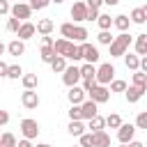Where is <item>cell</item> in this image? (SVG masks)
Wrapping results in <instances>:
<instances>
[{
  "mask_svg": "<svg viewBox=\"0 0 147 147\" xmlns=\"http://www.w3.org/2000/svg\"><path fill=\"white\" fill-rule=\"evenodd\" d=\"M53 51L55 55H62L64 60H71V62H78L80 60V46L74 44V41H67V39H53Z\"/></svg>",
  "mask_w": 147,
  "mask_h": 147,
  "instance_id": "obj_1",
  "label": "cell"
},
{
  "mask_svg": "<svg viewBox=\"0 0 147 147\" xmlns=\"http://www.w3.org/2000/svg\"><path fill=\"white\" fill-rule=\"evenodd\" d=\"M60 34H62V39H67V41H74V44H83V41H87V30L83 28V25H76V23H62L60 25Z\"/></svg>",
  "mask_w": 147,
  "mask_h": 147,
  "instance_id": "obj_2",
  "label": "cell"
},
{
  "mask_svg": "<svg viewBox=\"0 0 147 147\" xmlns=\"http://www.w3.org/2000/svg\"><path fill=\"white\" fill-rule=\"evenodd\" d=\"M133 44V37L129 34V32H119L117 37H113V41H110V57H122L124 53H129V46Z\"/></svg>",
  "mask_w": 147,
  "mask_h": 147,
  "instance_id": "obj_3",
  "label": "cell"
},
{
  "mask_svg": "<svg viewBox=\"0 0 147 147\" xmlns=\"http://www.w3.org/2000/svg\"><path fill=\"white\" fill-rule=\"evenodd\" d=\"M18 129H21V136L25 138V140H34L37 136H39V122L37 119H32V117H25V119H21V124H18Z\"/></svg>",
  "mask_w": 147,
  "mask_h": 147,
  "instance_id": "obj_4",
  "label": "cell"
},
{
  "mask_svg": "<svg viewBox=\"0 0 147 147\" xmlns=\"http://www.w3.org/2000/svg\"><path fill=\"white\" fill-rule=\"evenodd\" d=\"M113 78H115V67H113L110 62H103V64L96 67V74H94L96 85H108Z\"/></svg>",
  "mask_w": 147,
  "mask_h": 147,
  "instance_id": "obj_5",
  "label": "cell"
},
{
  "mask_svg": "<svg viewBox=\"0 0 147 147\" xmlns=\"http://www.w3.org/2000/svg\"><path fill=\"white\" fill-rule=\"evenodd\" d=\"M78 46H80V60H85L87 64H96V62H99L101 53H99V48H96L94 44L83 41V44H78Z\"/></svg>",
  "mask_w": 147,
  "mask_h": 147,
  "instance_id": "obj_6",
  "label": "cell"
},
{
  "mask_svg": "<svg viewBox=\"0 0 147 147\" xmlns=\"http://www.w3.org/2000/svg\"><path fill=\"white\" fill-rule=\"evenodd\" d=\"M9 14H11V18H18V21L23 23V21H28V18L32 16V9H30L28 2H16V5L9 7Z\"/></svg>",
  "mask_w": 147,
  "mask_h": 147,
  "instance_id": "obj_7",
  "label": "cell"
},
{
  "mask_svg": "<svg viewBox=\"0 0 147 147\" xmlns=\"http://www.w3.org/2000/svg\"><path fill=\"white\" fill-rule=\"evenodd\" d=\"M62 83H64L67 87H74V85L80 83V71H78L76 64H67V69L62 71Z\"/></svg>",
  "mask_w": 147,
  "mask_h": 147,
  "instance_id": "obj_8",
  "label": "cell"
},
{
  "mask_svg": "<svg viewBox=\"0 0 147 147\" xmlns=\"http://www.w3.org/2000/svg\"><path fill=\"white\" fill-rule=\"evenodd\" d=\"M87 96H90V101H94L96 106L99 103H106L108 99H110V92H108V85H94L90 92H87Z\"/></svg>",
  "mask_w": 147,
  "mask_h": 147,
  "instance_id": "obj_9",
  "label": "cell"
},
{
  "mask_svg": "<svg viewBox=\"0 0 147 147\" xmlns=\"http://www.w3.org/2000/svg\"><path fill=\"white\" fill-rule=\"evenodd\" d=\"M133 136H136V126L133 124H119V129H117V140H119V145H126V142H131L133 140Z\"/></svg>",
  "mask_w": 147,
  "mask_h": 147,
  "instance_id": "obj_10",
  "label": "cell"
},
{
  "mask_svg": "<svg viewBox=\"0 0 147 147\" xmlns=\"http://www.w3.org/2000/svg\"><path fill=\"white\" fill-rule=\"evenodd\" d=\"M94 115H99V106H96L94 101L85 99V101L80 103V119H83V122H87V119H92Z\"/></svg>",
  "mask_w": 147,
  "mask_h": 147,
  "instance_id": "obj_11",
  "label": "cell"
},
{
  "mask_svg": "<svg viewBox=\"0 0 147 147\" xmlns=\"http://www.w3.org/2000/svg\"><path fill=\"white\" fill-rule=\"evenodd\" d=\"M85 16H87V7H85V2H83V0H76V2L71 5V18H74V23H76V25L83 23Z\"/></svg>",
  "mask_w": 147,
  "mask_h": 147,
  "instance_id": "obj_12",
  "label": "cell"
},
{
  "mask_svg": "<svg viewBox=\"0 0 147 147\" xmlns=\"http://www.w3.org/2000/svg\"><path fill=\"white\" fill-rule=\"evenodd\" d=\"M37 32H34V23H30V21H23L21 25H18V30H16V39H21V41H28V39H32Z\"/></svg>",
  "mask_w": 147,
  "mask_h": 147,
  "instance_id": "obj_13",
  "label": "cell"
},
{
  "mask_svg": "<svg viewBox=\"0 0 147 147\" xmlns=\"http://www.w3.org/2000/svg\"><path fill=\"white\" fill-rule=\"evenodd\" d=\"M21 103H23V108L34 110V108L39 106V94H37L34 90H25V92L21 94Z\"/></svg>",
  "mask_w": 147,
  "mask_h": 147,
  "instance_id": "obj_14",
  "label": "cell"
},
{
  "mask_svg": "<svg viewBox=\"0 0 147 147\" xmlns=\"http://www.w3.org/2000/svg\"><path fill=\"white\" fill-rule=\"evenodd\" d=\"M67 99H69V103H71V106H80V103L85 101V92H83V87H80V85H74V87H69V92H67Z\"/></svg>",
  "mask_w": 147,
  "mask_h": 147,
  "instance_id": "obj_15",
  "label": "cell"
},
{
  "mask_svg": "<svg viewBox=\"0 0 147 147\" xmlns=\"http://www.w3.org/2000/svg\"><path fill=\"white\" fill-rule=\"evenodd\" d=\"M53 30H55V23H53V18H41V21H37V25H34V32H39L41 37L51 34Z\"/></svg>",
  "mask_w": 147,
  "mask_h": 147,
  "instance_id": "obj_16",
  "label": "cell"
},
{
  "mask_svg": "<svg viewBox=\"0 0 147 147\" xmlns=\"http://www.w3.org/2000/svg\"><path fill=\"white\" fill-rule=\"evenodd\" d=\"M142 94H145V90H140V87H136V85H126V90H124V96H126V101H129V103L140 101V99H142Z\"/></svg>",
  "mask_w": 147,
  "mask_h": 147,
  "instance_id": "obj_17",
  "label": "cell"
},
{
  "mask_svg": "<svg viewBox=\"0 0 147 147\" xmlns=\"http://www.w3.org/2000/svg\"><path fill=\"white\" fill-rule=\"evenodd\" d=\"M129 21L136 23V25H142L147 21V7H136L131 14H129Z\"/></svg>",
  "mask_w": 147,
  "mask_h": 147,
  "instance_id": "obj_18",
  "label": "cell"
},
{
  "mask_svg": "<svg viewBox=\"0 0 147 147\" xmlns=\"http://www.w3.org/2000/svg\"><path fill=\"white\" fill-rule=\"evenodd\" d=\"M85 129H90V133H96V131H103V129H106V119H103L101 115H94L92 119H87V124H85Z\"/></svg>",
  "mask_w": 147,
  "mask_h": 147,
  "instance_id": "obj_19",
  "label": "cell"
},
{
  "mask_svg": "<svg viewBox=\"0 0 147 147\" xmlns=\"http://www.w3.org/2000/svg\"><path fill=\"white\" fill-rule=\"evenodd\" d=\"M133 46H136V55H138V57L147 55V34H145V32H140V34L136 37Z\"/></svg>",
  "mask_w": 147,
  "mask_h": 147,
  "instance_id": "obj_20",
  "label": "cell"
},
{
  "mask_svg": "<svg viewBox=\"0 0 147 147\" xmlns=\"http://www.w3.org/2000/svg\"><path fill=\"white\" fill-rule=\"evenodd\" d=\"M7 53H9V55H14V57L23 55V53H25V41H21V39L9 41V44H7Z\"/></svg>",
  "mask_w": 147,
  "mask_h": 147,
  "instance_id": "obj_21",
  "label": "cell"
},
{
  "mask_svg": "<svg viewBox=\"0 0 147 147\" xmlns=\"http://www.w3.org/2000/svg\"><path fill=\"white\" fill-rule=\"evenodd\" d=\"M67 131L71 133V136H83L85 133V122L83 119H69V126H67Z\"/></svg>",
  "mask_w": 147,
  "mask_h": 147,
  "instance_id": "obj_22",
  "label": "cell"
},
{
  "mask_svg": "<svg viewBox=\"0 0 147 147\" xmlns=\"http://www.w3.org/2000/svg\"><path fill=\"white\" fill-rule=\"evenodd\" d=\"M92 136H94L92 147H110V136H108L106 131H96V133H92Z\"/></svg>",
  "mask_w": 147,
  "mask_h": 147,
  "instance_id": "obj_23",
  "label": "cell"
},
{
  "mask_svg": "<svg viewBox=\"0 0 147 147\" xmlns=\"http://www.w3.org/2000/svg\"><path fill=\"white\" fill-rule=\"evenodd\" d=\"M113 25H115L119 32H126V30L131 28V21H129V16H126V14H119V16H115V18H113Z\"/></svg>",
  "mask_w": 147,
  "mask_h": 147,
  "instance_id": "obj_24",
  "label": "cell"
},
{
  "mask_svg": "<svg viewBox=\"0 0 147 147\" xmlns=\"http://www.w3.org/2000/svg\"><path fill=\"white\" fill-rule=\"evenodd\" d=\"M21 83H23L25 90H37L39 78H37V74H23V76H21Z\"/></svg>",
  "mask_w": 147,
  "mask_h": 147,
  "instance_id": "obj_25",
  "label": "cell"
},
{
  "mask_svg": "<svg viewBox=\"0 0 147 147\" xmlns=\"http://www.w3.org/2000/svg\"><path fill=\"white\" fill-rule=\"evenodd\" d=\"M122 57H124V64H126V69H131V71H138V64H140V57H138L136 53H124Z\"/></svg>",
  "mask_w": 147,
  "mask_h": 147,
  "instance_id": "obj_26",
  "label": "cell"
},
{
  "mask_svg": "<svg viewBox=\"0 0 147 147\" xmlns=\"http://www.w3.org/2000/svg\"><path fill=\"white\" fill-rule=\"evenodd\" d=\"M131 85H136V87H140V90L147 92V74H142V71H133Z\"/></svg>",
  "mask_w": 147,
  "mask_h": 147,
  "instance_id": "obj_27",
  "label": "cell"
},
{
  "mask_svg": "<svg viewBox=\"0 0 147 147\" xmlns=\"http://www.w3.org/2000/svg\"><path fill=\"white\" fill-rule=\"evenodd\" d=\"M96 25H99V30H110L113 28V16L110 14H99Z\"/></svg>",
  "mask_w": 147,
  "mask_h": 147,
  "instance_id": "obj_28",
  "label": "cell"
},
{
  "mask_svg": "<svg viewBox=\"0 0 147 147\" xmlns=\"http://www.w3.org/2000/svg\"><path fill=\"white\" fill-rule=\"evenodd\" d=\"M39 57H41V62L51 64V62H53V57H55V51H53V46H41V51H39Z\"/></svg>",
  "mask_w": 147,
  "mask_h": 147,
  "instance_id": "obj_29",
  "label": "cell"
},
{
  "mask_svg": "<svg viewBox=\"0 0 147 147\" xmlns=\"http://www.w3.org/2000/svg\"><path fill=\"white\" fill-rule=\"evenodd\" d=\"M51 69H53L55 74H62V71L67 69V60H64L62 55H55V57H53V62H51Z\"/></svg>",
  "mask_w": 147,
  "mask_h": 147,
  "instance_id": "obj_30",
  "label": "cell"
},
{
  "mask_svg": "<svg viewBox=\"0 0 147 147\" xmlns=\"http://www.w3.org/2000/svg\"><path fill=\"white\" fill-rule=\"evenodd\" d=\"M78 71H80V80H83V78H94V74H96V67L85 62V64H80V67H78Z\"/></svg>",
  "mask_w": 147,
  "mask_h": 147,
  "instance_id": "obj_31",
  "label": "cell"
},
{
  "mask_svg": "<svg viewBox=\"0 0 147 147\" xmlns=\"http://www.w3.org/2000/svg\"><path fill=\"white\" fill-rule=\"evenodd\" d=\"M21 76H23V67H21V64H9V67H7V78L18 80Z\"/></svg>",
  "mask_w": 147,
  "mask_h": 147,
  "instance_id": "obj_32",
  "label": "cell"
},
{
  "mask_svg": "<svg viewBox=\"0 0 147 147\" xmlns=\"http://www.w3.org/2000/svg\"><path fill=\"white\" fill-rule=\"evenodd\" d=\"M126 90V83L124 80H119V78H113L110 83H108V92L113 94V92H124Z\"/></svg>",
  "mask_w": 147,
  "mask_h": 147,
  "instance_id": "obj_33",
  "label": "cell"
},
{
  "mask_svg": "<svg viewBox=\"0 0 147 147\" xmlns=\"http://www.w3.org/2000/svg\"><path fill=\"white\" fill-rule=\"evenodd\" d=\"M106 119V126L108 129H119V124H122V117L117 115V113H110L108 117H103Z\"/></svg>",
  "mask_w": 147,
  "mask_h": 147,
  "instance_id": "obj_34",
  "label": "cell"
},
{
  "mask_svg": "<svg viewBox=\"0 0 147 147\" xmlns=\"http://www.w3.org/2000/svg\"><path fill=\"white\" fill-rule=\"evenodd\" d=\"M0 147H16V136L14 133H2L0 136Z\"/></svg>",
  "mask_w": 147,
  "mask_h": 147,
  "instance_id": "obj_35",
  "label": "cell"
},
{
  "mask_svg": "<svg viewBox=\"0 0 147 147\" xmlns=\"http://www.w3.org/2000/svg\"><path fill=\"white\" fill-rule=\"evenodd\" d=\"M96 41H99V44H103V46H110V41H113V34H110V30H99V34H96Z\"/></svg>",
  "mask_w": 147,
  "mask_h": 147,
  "instance_id": "obj_36",
  "label": "cell"
},
{
  "mask_svg": "<svg viewBox=\"0 0 147 147\" xmlns=\"http://www.w3.org/2000/svg\"><path fill=\"white\" fill-rule=\"evenodd\" d=\"M92 142H94V136L90 131H85L83 136H78V147H92Z\"/></svg>",
  "mask_w": 147,
  "mask_h": 147,
  "instance_id": "obj_37",
  "label": "cell"
},
{
  "mask_svg": "<svg viewBox=\"0 0 147 147\" xmlns=\"http://www.w3.org/2000/svg\"><path fill=\"white\" fill-rule=\"evenodd\" d=\"M28 5H30L32 11H39V9H46L51 5V0H28Z\"/></svg>",
  "mask_w": 147,
  "mask_h": 147,
  "instance_id": "obj_38",
  "label": "cell"
},
{
  "mask_svg": "<svg viewBox=\"0 0 147 147\" xmlns=\"http://www.w3.org/2000/svg\"><path fill=\"white\" fill-rule=\"evenodd\" d=\"M136 129H147V110H140L136 117Z\"/></svg>",
  "mask_w": 147,
  "mask_h": 147,
  "instance_id": "obj_39",
  "label": "cell"
},
{
  "mask_svg": "<svg viewBox=\"0 0 147 147\" xmlns=\"http://www.w3.org/2000/svg\"><path fill=\"white\" fill-rule=\"evenodd\" d=\"M94 85H96V80H94V78H83V85H80V87H83L85 96H87V92H90V90H92Z\"/></svg>",
  "mask_w": 147,
  "mask_h": 147,
  "instance_id": "obj_40",
  "label": "cell"
},
{
  "mask_svg": "<svg viewBox=\"0 0 147 147\" xmlns=\"http://www.w3.org/2000/svg\"><path fill=\"white\" fill-rule=\"evenodd\" d=\"M18 25H21V21H18V18H7V30H9V32H16V30H18Z\"/></svg>",
  "mask_w": 147,
  "mask_h": 147,
  "instance_id": "obj_41",
  "label": "cell"
},
{
  "mask_svg": "<svg viewBox=\"0 0 147 147\" xmlns=\"http://www.w3.org/2000/svg\"><path fill=\"white\" fill-rule=\"evenodd\" d=\"M69 119H80V106H71L69 108Z\"/></svg>",
  "mask_w": 147,
  "mask_h": 147,
  "instance_id": "obj_42",
  "label": "cell"
},
{
  "mask_svg": "<svg viewBox=\"0 0 147 147\" xmlns=\"http://www.w3.org/2000/svg\"><path fill=\"white\" fill-rule=\"evenodd\" d=\"M101 5H103V0H85L87 9H101Z\"/></svg>",
  "mask_w": 147,
  "mask_h": 147,
  "instance_id": "obj_43",
  "label": "cell"
},
{
  "mask_svg": "<svg viewBox=\"0 0 147 147\" xmlns=\"http://www.w3.org/2000/svg\"><path fill=\"white\" fill-rule=\"evenodd\" d=\"M99 14H101L99 9H87V16H85V21H96V18H99Z\"/></svg>",
  "mask_w": 147,
  "mask_h": 147,
  "instance_id": "obj_44",
  "label": "cell"
},
{
  "mask_svg": "<svg viewBox=\"0 0 147 147\" xmlns=\"http://www.w3.org/2000/svg\"><path fill=\"white\" fill-rule=\"evenodd\" d=\"M9 7H11V5H9L7 0H0V16H5V14H9Z\"/></svg>",
  "mask_w": 147,
  "mask_h": 147,
  "instance_id": "obj_45",
  "label": "cell"
},
{
  "mask_svg": "<svg viewBox=\"0 0 147 147\" xmlns=\"http://www.w3.org/2000/svg\"><path fill=\"white\" fill-rule=\"evenodd\" d=\"M7 67H9V64H7L5 60H0V78H7Z\"/></svg>",
  "mask_w": 147,
  "mask_h": 147,
  "instance_id": "obj_46",
  "label": "cell"
},
{
  "mask_svg": "<svg viewBox=\"0 0 147 147\" xmlns=\"http://www.w3.org/2000/svg\"><path fill=\"white\" fill-rule=\"evenodd\" d=\"M7 122H9V113L7 110H0V126H5Z\"/></svg>",
  "mask_w": 147,
  "mask_h": 147,
  "instance_id": "obj_47",
  "label": "cell"
},
{
  "mask_svg": "<svg viewBox=\"0 0 147 147\" xmlns=\"http://www.w3.org/2000/svg\"><path fill=\"white\" fill-rule=\"evenodd\" d=\"M16 147H34V145H32V140H25V138H21V140H16Z\"/></svg>",
  "mask_w": 147,
  "mask_h": 147,
  "instance_id": "obj_48",
  "label": "cell"
},
{
  "mask_svg": "<svg viewBox=\"0 0 147 147\" xmlns=\"http://www.w3.org/2000/svg\"><path fill=\"white\" fill-rule=\"evenodd\" d=\"M41 46H53V37H51V34L41 37Z\"/></svg>",
  "mask_w": 147,
  "mask_h": 147,
  "instance_id": "obj_49",
  "label": "cell"
},
{
  "mask_svg": "<svg viewBox=\"0 0 147 147\" xmlns=\"http://www.w3.org/2000/svg\"><path fill=\"white\" fill-rule=\"evenodd\" d=\"M126 147H145L140 140H131V142H126Z\"/></svg>",
  "mask_w": 147,
  "mask_h": 147,
  "instance_id": "obj_50",
  "label": "cell"
},
{
  "mask_svg": "<svg viewBox=\"0 0 147 147\" xmlns=\"http://www.w3.org/2000/svg\"><path fill=\"white\" fill-rule=\"evenodd\" d=\"M5 53H7V44H2V41H0V60H2V55H5Z\"/></svg>",
  "mask_w": 147,
  "mask_h": 147,
  "instance_id": "obj_51",
  "label": "cell"
},
{
  "mask_svg": "<svg viewBox=\"0 0 147 147\" xmlns=\"http://www.w3.org/2000/svg\"><path fill=\"white\" fill-rule=\"evenodd\" d=\"M103 5H108V7H115V5H119V0H103Z\"/></svg>",
  "mask_w": 147,
  "mask_h": 147,
  "instance_id": "obj_52",
  "label": "cell"
},
{
  "mask_svg": "<svg viewBox=\"0 0 147 147\" xmlns=\"http://www.w3.org/2000/svg\"><path fill=\"white\" fill-rule=\"evenodd\" d=\"M34 147H53V145H48V142H39V145H34Z\"/></svg>",
  "mask_w": 147,
  "mask_h": 147,
  "instance_id": "obj_53",
  "label": "cell"
},
{
  "mask_svg": "<svg viewBox=\"0 0 147 147\" xmlns=\"http://www.w3.org/2000/svg\"><path fill=\"white\" fill-rule=\"evenodd\" d=\"M51 2H55V5H62V2H64V0H51Z\"/></svg>",
  "mask_w": 147,
  "mask_h": 147,
  "instance_id": "obj_54",
  "label": "cell"
},
{
  "mask_svg": "<svg viewBox=\"0 0 147 147\" xmlns=\"http://www.w3.org/2000/svg\"><path fill=\"white\" fill-rule=\"evenodd\" d=\"M18 2H28V0H18Z\"/></svg>",
  "mask_w": 147,
  "mask_h": 147,
  "instance_id": "obj_55",
  "label": "cell"
},
{
  "mask_svg": "<svg viewBox=\"0 0 147 147\" xmlns=\"http://www.w3.org/2000/svg\"><path fill=\"white\" fill-rule=\"evenodd\" d=\"M119 147H126V145H119Z\"/></svg>",
  "mask_w": 147,
  "mask_h": 147,
  "instance_id": "obj_56",
  "label": "cell"
},
{
  "mask_svg": "<svg viewBox=\"0 0 147 147\" xmlns=\"http://www.w3.org/2000/svg\"><path fill=\"white\" fill-rule=\"evenodd\" d=\"M71 147H78V145H71Z\"/></svg>",
  "mask_w": 147,
  "mask_h": 147,
  "instance_id": "obj_57",
  "label": "cell"
}]
</instances>
